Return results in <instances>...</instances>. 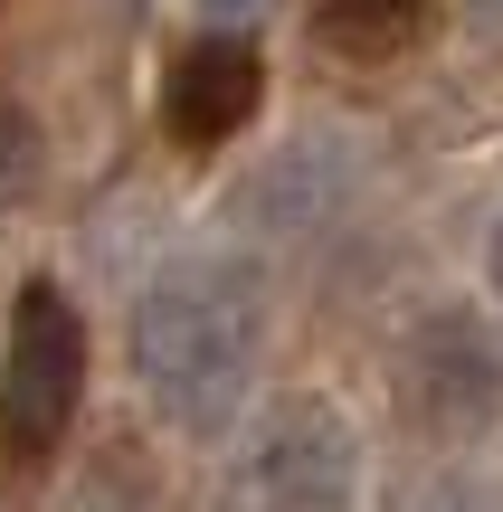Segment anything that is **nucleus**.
Wrapping results in <instances>:
<instances>
[{
    "mask_svg": "<svg viewBox=\"0 0 503 512\" xmlns=\"http://www.w3.org/2000/svg\"><path fill=\"white\" fill-rule=\"evenodd\" d=\"M133 389L181 437H228L257 399L266 361V285L238 256H181L133 294Z\"/></svg>",
    "mask_w": 503,
    "mask_h": 512,
    "instance_id": "f257e3e1",
    "label": "nucleus"
},
{
    "mask_svg": "<svg viewBox=\"0 0 503 512\" xmlns=\"http://www.w3.org/2000/svg\"><path fill=\"white\" fill-rule=\"evenodd\" d=\"M86 399V313L57 275H29L10 294L0 342V465H48Z\"/></svg>",
    "mask_w": 503,
    "mask_h": 512,
    "instance_id": "f03ea898",
    "label": "nucleus"
},
{
    "mask_svg": "<svg viewBox=\"0 0 503 512\" xmlns=\"http://www.w3.org/2000/svg\"><path fill=\"white\" fill-rule=\"evenodd\" d=\"M361 494V437L333 399H276L228 446L219 512H352Z\"/></svg>",
    "mask_w": 503,
    "mask_h": 512,
    "instance_id": "7ed1b4c3",
    "label": "nucleus"
},
{
    "mask_svg": "<svg viewBox=\"0 0 503 512\" xmlns=\"http://www.w3.org/2000/svg\"><path fill=\"white\" fill-rule=\"evenodd\" d=\"M399 418L418 437H485L503 418V351L466 304H437L399 342Z\"/></svg>",
    "mask_w": 503,
    "mask_h": 512,
    "instance_id": "20e7f679",
    "label": "nucleus"
},
{
    "mask_svg": "<svg viewBox=\"0 0 503 512\" xmlns=\"http://www.w3.org/2000/svg\"><path fill=\"white\" fill-rule=\"evenodd\" d=\"M257 105H266V57H257V38H238V29L190 38V48L162 67V133L181 152L238 143V133L257 124Z\"/></svg>",
    "mask_w": 503,
    "mask_h": 512,
    "instance_id": "39448f33",
    "label": "nucleus"
},
{
    "mask_svg": "<svg viewBox=\"0 0 503 512\" xmlns=\"http://www.w3.org/2000/svg\"><path fill=\"white\" fill-rule=\"evenodd\" d=\"M418 10H428V0H314V29H323V48H342V57H390L399 38L418 29Z\"/></svg>",
    "mask_w": 503,
    "mask_h": 512,
    "instance_id": "423d86ee",
    "label": "nucleus"
},
{
    "mask_svg": "<svg viewBox=\"0 0 503 512\" xmlns=\"http://www.w3.org/2000/svg\"><path fill=\"white\" fill-rule=\"evenodd\" d=\"M29 171H38V143H29V124H19V105H0V200H19Z\"/></svg>",
    "mask_w": 503,
    "mask_h": 512,
    "instance_id": "0eeeda50",
    "label": "nucleus"
},
{
    "mask_svg": "<svg viewBox=\"0 0 503 512\" xmlns=\"http://www.w3.org/2000/svg\"><path fill=\"white\" fill-rule=\"evenodd\" d=\"M257 10H266V0H200V19H228V29H247Z\"/></svg>",
    "mask_w": 503,
    "mask_h": 512,
    "instance_id": "6e6552de",
    "label": "nucleus"
},
{
    "mask_svg": "<svg viewBox=\"0 0 503 512\" xmlns=\"http://www.w3.org/2000/svg\"><path fill=\"white\" fill-rule=\"evenodd\" d=\"M466 19H475L485 38H503V0H466Z\"/></svg>",
    "mask_w": 503,
    "mask_h": 512,
    "instance_id": "1a4fd4ad",
    "label": "nucleus"
},
{
    "mask_svg": "<svg viewBox=\"0 0 503 512\" xmlns=\"http://www.w3.org/2000/svg\"><path fill=\"white\" fill-rule=\"evenodd\" d=\"M494 294H503V219H494Z\"/></svg>",
    "mask_w": 503,
    "mask_h": 512,
    "instance_id": "9d476101",
    "label": "nucleus"
}]
</instances>
